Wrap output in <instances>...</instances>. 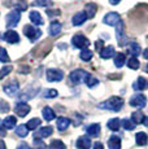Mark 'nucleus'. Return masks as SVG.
<instances>
[{
    "instance_id": "1",
    "label": "nucleus",
    "mask_w": 148,
    "mask_h": 149,
    "mask_svg": "<svg viewBox=\"0 0 148 149\" xmlns=\"http://www.w3.org/2000/svg\"><path fill=\"white\" fill-rule=\"evenodd\" d=\"M124 107V100L118 96H113L110 97L108 101L103 102V104L99 105V108H103V109H108V110H112V111H119Z\"/></svg>"
},
{
    "instance_id": "37",
    "label": "nucleus",
    "mask_w": 148,
    "mask_h": 149,
    "mask_svg": "<svg viewBox=\"0 0 148 149\" xmlns=\"http://www.w3.org/2000/svg\"><path fill=\"white\" fill-rule=\"evenodd\" d=\"M59 95V92L56 90H53V88H51V90H45L43 93H42V96L44 97V99H53V97H56Z\"/></svg>"
},
{
    "instance_id": "4",
    "label": "nucleus",
    "mask_w": 148,
    "mask_h": 149,
    "mask_svg": "<svg viewBox=\"0 0 148 149\" xmlns=\"http://www.w3.org/2000/svg\"><path fill=\"white\" fill-rule=\"evenodd\" d=\"M72 44L78 49H86L90 45V40L82 34H75L72 39Z\"/></svg>"
},
{
    "instance_id": "53",
    "label": "nucleus",
    "mask_w": 148,
    "mask_h": 149,
    "mask_svg": "<svg viewBox=\"0 0 148 149\" xmlns=\"http://www.w3.org/2000/svg\"><path fill=\"white\" fill-rule=\"evenodd\" d=\"M143 56H144V58H146V60H148V48H147V49H144Z\"/></svg>"
},
{
    "instance_id": "11",
    "label": "nucleus",
    "mask_w": 148,
    "mask_h": 149,
    "mask_svg": "<svg viewBox=\"0 0 148 149\" xmlns=\"http://www.w3.org/2000/svg\"><path fill=\"white\" fill-rule=\"evenodd\" d=\"M30 110H31V108L29 105L25 104V102H21V101L17 102L16 107H15V111L18 117H26L27 114L30 113Z\"/></svg>"
},
{
    "instance_id": "21",
    "label": "nucleus",
    "mask_w": 148,
    "mask_h": 149,
    "mask_svg": "<svg viewBox=\"0 0 148 149\" xmlns=\"http://www.w3.org/2000/svg\"><path fill=\"white\" fill-rule=\"evenodd\" d=\"M108 147L109 149H121V139L116 135L110 136L108 140Z\"/></svg>"
},
{
    "instance_id": "14",
    "label": "nucleus",
    "mask_w": 148,
    "mask_h": 149,
    "mask_svg": "<svg viewBox=\"0 0 148 149\" xmlns=\"http://www.w3.org/2000/svg\"><path fill=\"white\" fill-rule=\"evenodd\" d=\"M87 19V16L84 12H78L77 14H74V17L72 18V22L74 26H81V25H83L84 22H86Z\"/></svg>"
},
{
    "instance_id": "17",
    "label": "nucleus",
    "mask_w": 148,
    "mask_h": 149,
    "mask_svg": "<svg viewBox=\"0 0 148 149\" xmlns=\"http://www.w3.org/2000/svg\"><path fill=\"white\" fill-rule=\"evenodd\" d=\"M116 36H117V42H118V45H124L125 44V34H124V24L119 22L117 25V29H116Z\"/></svg>"
},
{
    "instance_id": "54",
    "label": "nucleus",
    "mask_w": 148,
    "mask_h": 149,
    "mask_svg": "<svg viewBox=\"0 0 148 149\" xmlns=\"http://www.w3.org/2000/svg\"><path fill=\"white\" fill-rule=\"evenodd\" d=\"M143 123L148 127V117H146V118H144V122H143Z\"/></svg>"
},
{
    "instance_id": "31",
    "label": "nucleus",
    "mask_w": 148,
    "mask_h": 149,
    "mask_svg": "<svg viewBox=\"0 0 148 149\" xmlns=\"http://www.w3.org/2000/svg\"><path fill=\"white\" fill-rule=\"evenodd\" d=\"M29 134V128L25 125H20L16 127V135H18L20 137H26Z\"/></svg>"
},
{
    "instance_id": "32",
    "label": "nucleus",
    "mask_w": 148,
    "mask_h": 149,
    "mask_svg": "<svg viewBox=\"0 0 148 149\" xmlns=\"http://www.w3.org/2000/svg\"><path fill=\"white\" fill-rule=\"evenodd\" d=\"M125 60H126V57L124 53H117L114 56V65L117 68H122L125 65Z\"/></svg>"
},
{
    "instance_id": "7",
    "label": "nucleus",
    "mask_w": 148,
    "mask_h": 149,
    "mask_svg": "<svg viewBox=\"0 0 148 149\" xmlns=\"http://www.w3.org/2000/svg\"><path fill=\"white\" fill-rule=\"evenodd\" d=\"M103 22L105 25H109V26H117L119 22H121V18H119L118 13L110 12V13L105 14V17L103 18Z\"/></svg>"
},
{
    "instance_id": "44",
    "label": "nucleus",
    "mask_w": 148,
    "mask_h": 149,
    "mask_svg": "<svg viewBox=\"0 0 148 149\" xmlns=\"http://www.w3.org/2000/svg\"><path fill=\"white\" fill-rule=\"evenodd\" d=\"M8 111H9V105H8V102L0 100V113H8Z\"/></svg>"
},
{
    "instance_id": "55",
    "label": "nucleus",
    "mask_w": 148,
    "mask_h": 149,
    "mask_svg": "<svg viewBox=\"0 0 148 149\" xmlns=\"http://www.w3.org/2000/svg\"><path fill=\"white\" fill-rule=\"evenodd\" d=\"M146 73H148V65L146 66Z\"/></svg>"
},
{
    "instance_id": "45",
    "label": "nucleus",
    "mask_w": 148,
    "mask_h": 149,
    "mask_svg": "<svg viewBox=\"0 0 148 149\" xmlns=\"http://www.w3.org/2000/svg\"><path fill=\"white\" fill-rule=\"evenodd\" d=\"M34 149H47L45 144L42 143V140H34Z\"/></svg>"
},
{
    "instance_id": "28",
    "label": "nucleus",
    "mask_w": 148,
    "mask_h": 149,
    "mask_svg": "<svg viewBox=\"0 0 148 149\" xmlns=\"http://www.w3.org/2000/svg\"><path fill=\"white\" fill-rule=\"evenodd\" d=\"M144 114L142 113V111H134L131 114V121L135 123V125H140V123L144 122Z\"/></svg>"
},
{
    "instance_id": "8",
    "label": "nucleus",
    "mask_w": 148,
    "mask_h": 149,
    "mask_svg": "<svg viewBox=\"0 0 148 149\" xmlns=\"http://www.w3.org/2000/svg\"><path fill=\"white\" fill-rule=\"evenodd\" d=\"M53 132V128L51 126H45V127H42L39 128L38 131L34 132V140H42V139H45V137L51 136Z\"/></svg>"
},
{
    "instance_id": "24",
    "label": "nucleus",
    "mask_w": 148,
    "mask_h": 149,
    "mask_svg": "<svg viewBox=\"0 0 148 149\" xmlns=\"http://www.w3.org/2000/svg\"><path fill=\"white\" fill-rule=\"evenodd\" d=\"M135 141L138 145H140V147H144V145H147L148 143V136L146 132H138L135 135Z\"/></svg>"
},
{
    "instance_id": "42",
    "label": "nucleus",
    "mask_w": 148,
    "mask_h": 149,
    "mask_svg": "<svg viewBox=\"0 0 148 149\" xmlns=\"http://www.w3.org/2000/svg\"><path fill=\"white\" fill-rule=\"evenodd\" d=\"M10 71H12V66H5V68L0 69V79H3L8 74H10Z\"/></svg>"
},
{
    "instance_id": "48",
    "label": "nucleus",
    "mask_w": 148,
    "mask_h": 149,
    "mask_svg": "<svg viewBox=\"0 0 148 149\" xmlns=\"http://www.w3.org/2000/svg\"><path fill=\"white\" fill-rule=\"evenodd\" d=\"M94 149H104V145L101 144V143H95V144H94Z\"/></svg>"
},
{
    "instance_id": "16",
    "label": "nucleus",
    "mask_w": 148,
    "mask_h": 149,
    "mask_svg": "<svg viewBox=\"0 0 148 149\" xmlns=\"http://www.w3.org/2000/svg\"><path fill=\"white\" fill-rule=\"evenodd\" d=\"M29 18H30V21L33 22L34 25H35V26H39V25H43L44 24L43 18H42V16H40V13L36 12V10H33V12H30Z\"/></svg>"
},
{
    "instance_id": "20",
    "label": "nucleus",
    "mask_w": 148,
    "mask_h": 149,
    "mask_svg": "<svg viewBox=\"0 0 148 149\" xmlns=\"http://www.w3.org/2000/svg\"><path fill=\"white\" fill-rule=\"evenodd\" d=\"M86 131L89 134V136H92V137L99 136V134H100V125L99 123H92V125H90L86 128Z\"/></svg>"
},
{
    "instance_id": "56",
    "label": "nucleus",
    "mask_w": 148,
    "mask_h": 149,
    "mask_svg": "<svg viewBox=\"0 0 148 149\" xmlns=\"http://www.w3.org/2000/svg\"><path fill=\"white\" fill-rule=\"evenodd\" d=\"M1 123H3V122H1V119H0V125H1Z\"/></svg>"
},
{
    "instance_id": "33",
    "label": "nucleus",
    "mask_w": 148,
    "mask_h": 149,
    "mask_svg": "<svg viewBox=\"0 0 148 149\" xmlns=\"http://www.w3.org/2000/svg\"><path fill=\"white\" fill-rule=\"evenodd\" d=\"M40 119L39 118H33V119H30L29 122L26 123V127L29 128V130H35V128H38L39 126H40Z\"/></svg>"
},
{
    "instance_id": "30",
    "label": "nucleus",
    "mask_w": 148,
    "mask_h": 149,
    "mask_svg": "<svg viewBox=\"0 0 148 149\" xmlns=\"http://www.w3.org/2000/svg\"><path fill=\"white\" fill-rule=\"evenodd\" d=\"M119 127H121V121L118 118H113L108 121V128L112 131H118Z\"/></svg>"
},
{
    "instance_id": "47",
    "label": "nucleus",
    "mask_w": 148,
    "mask_h": 149,
    "mask_svg": "<svg viewBox=\"0 0 148 149\" xmlns=\"http://www.w3.org/2000/svg\"><path fill=\"white\" fill-rule=\"evenodd\" d=\"M95 45H96V49L101 51V48H103V40H98L95 43Z\"/></svg>"
},
{
    "instance_id": "18",
    "label": "nucleus",
    "mask_w": 148,
    "mask_h": 149,
    "mask_svg": "<svg viewBox=\"0 0 148 149\" xmlns=\"http://www.w3.org/2000/svg\"><path fill=\"white\" fill-rule=\"evenodd\" d=\"M96 10H98V7H96L95 3H89L84 7V13H86L87 18H94L96 14Z\"/></svg>"
},
{
    "instance_id": "34",
    "label": "nucleus",
    "mask_w": 148,
    "mask_h": 149,
    "mask_svg": "<svg viewBox=\"0 0 148 149\" xmlns=\"http://www.w3.org/2000/svg\"><path fill=\"white\" fill-rule=\"evenodd\" d=\"M127 66L130 69H133V70H138L140 65H139V61L136 57H130V58L127 60Z\"/></svg>"
},
{
    "instance_id": "12",
    "label": "nucleus",
    "mask_w": 148,
    "mask_h": 149,
    "mask_svg": "<svg viewBox=\"0 0 148 149\" xmlns=\"http://www.w3.org/2000/svg\"><path fill=\"white\" fill-rule=\"evenodd\" d=\"M18 83L17 82H10L9 84H5L4 87H3V90H4V92L7 93L8 96H15L17 92H18Z\"/></svg>"
},
{
    "instance_id": "49",
    "label": "nucleus",
    "mask_w": 148,
    "mask_h": 149,
    "mask_svg": "<svg viewBox=\"0 0 148 149\" xmlns=\"http://www.w3.org/2000/svg\"><path fill=\"white\" fill-rule=\"evenodd\" d=\"M29 71H30V70H29V66H25V68H24V66H21V68H20V73H22V74H24V73H26V74H27Z\"/></svg>"
},
{
    "instance_id": "10",
    "label": "nucleus",
    "mask_w": 148,
    "mask_h": 149,
    "mask_svg": "<svg viewBox=\"0 0 148 149\" xmlns=\"http://www.w3.org/2000/svg\"><path fill=\"white\" fill-rule=\"evenodd\" d=\"M38 93V91L35 90V87H33V86H30V87H26L24 91H22L21 93H20V96H18V99H20V101H26V100H29V99H33L34 96Z\"/></svg>"
},
{
    "instance_id": "15",
    "label": "nucleus",
    "mask_w": 148,
    "mask_h": 149,
    "mask_svg": "<svg viewBox=\"0 0 148 149\" xmlns=\"http://www.w3.org/2000/svg\"><path fill=\"white\" fill-rule=\"evenodd\" d=\"M4 39L8 43H10V44H15V43H18L20 42L18 34H17L16 31H13V30H8L7 33L4 34Z\"/></svg>"
},
{
    "instance_id": "52",
    "label": "nucleus",
    "mask_w": 148,
    "mask_h": 149,
    "mask_svg": "<svg viewBox=\"0 0 148 149\" xmlns=\"http://www.w3.org/2000/svg\"><path fill=\"white\" fill-rule=\"evenodd\" d=\"M0 149H7V147H5V144H4L3 140H0Z\"/></svg>"
},
{
    "instance_id": "6",
    "label": "nucleus",
    "mask_w": 148,
    "mask_h": 149,
    "mask_svg": "<svg viewBox=\"0 0 148 149\" xmlns=\"http://www.w3.org/2000/svg\"><path fill=\"white\" fill-rule=\"evenodd\" d=\"M130 105L134 108H144L147 105V97L143 93H136L130 99Z\"/></svg>"
},
{
    "instance_id": "50",
    "label": "nucleus",
    "mask_w": 148,
    "mask_h": 149,
    "mask_svg": "<svg viewBox=\"0 0 148 149\" xmlns=\"http://www.w3.org/2000/svg\"><path fill=\"white\" fill-rule=\"evenodd\" d=\"M5 128H4V126H3V127H0V136H5Z\"/></svg>"
},
{
    "instance_id": "29",
    "label": "nucleus",
    "mask_w": 148,
    "mask_h": 149,
    "mask_svg": "<svg viewBox=\"0 0 148 149\" xmlns=\"http://www.w3.org/2000/svg\"><path fill=\"white\" fill-rule=\"evenodd\" d=\"M129 52L131 53V57L139 56V54H140V45H139L138 43H135V42L130 43V45H129Z\"/></svg>"
},
{
    "instance_id": "23",
    "label": "nucleus",
    "mask_w": 148,
    "mask_h": 149,
    "mask_svg": "<svg viewBox=\"0 0 148 149\" xmlns=\"http://www.w3.org/2000/svg\"><path fill=\"white\" fill-rule=\"evenodd\" d=\"M60 31H61V24L57 21H53L52 24L50 25V29H48V33H50V35L52 36H56L60 34Z\"/></svg>"
},
{
    "instance_id": "9",
    "label": "nucleus",
    "mask_w": 148,
    "mask_h": 149,
    "mask_svg": "<svg viewBox=\"0 0 148 149\" xmlns=\"http://www.w3.org/2000/svg\"><path fill=\"white\" fill-rule=\"evenodd\" d=\"M45 75H47L48 82H60L64 78V73L59 69H50V70H47Z\"/></svg>"
},
{
    "instance_id": "13",
    "label": "nucleus",
    "mask_w": 148,
    "mask_h": 149,
    "mask_svg": "<svg viewBox=\"0 0 148 149\" xmlns=\"http://www.w3.org/2000/svg\"><path fill=\"white\" fill-rule=\"evenodd\" d=\"M75 145H77V148H78V149H90L91 148V139H90V136L84 135V136L78 137Z\"/></svg>"
},
{
    "instance_id": "26",
    "label": "nucleus",
    "mask_w": 148,
    "mask_h": 149,
    "mask_svg": "<svg viewBox=\"0 0 148 149\" xmlns=\"http://www.w3.org/2000/svg\"><path fill=\"white\" fill-rule=\"evenodd\" d=\"M42 114H43V118L45 119V121H48V122L52 121V119H55V117H56L55 111H53L50 107L43 108V110H42Z\"/></svg>"
},
{
    "instance_id": "51",
    "label": "nucleus",
    "mask_w": 148,
    "mask_h": 149,
    "mask_svg": "<svg viewBox=\"0 0 148 149\" xmlns=\"http://www.w3.org/2000/svg\"><path fill=\"white\" fill-rule=\"evenodd\" d=\"M119 1H121V0H109V3H110V4H112V5H116V4H118Z\"/></svg>"
},
{
    "instance_id": "35",
    "label": "nucleus",
    "mask_w": 148,
    "mask_h": 149,
    "mask_svg": "<svg viewBox=\"0 0 148 149\" xmlns=\"http://www.w3.org/2000/svg\"><path fill=\"white\" fill-rule=\"evenodd\" d=\"M121 126L127 131H131L135 128V123H134L131 119H124V121L121 122Z\"/></svg>"
},
{
    "instance_id": "40",
    "label": "nucleus",
    "mask_w": 148,
    "mask_h": 149,
    "mask_svg": "<svg viewBox=\"0 0 148 149\" xmlns=\"http://www.w3.org/2000/svg\"><path fill=\"white\" fill-rule=\"evenodd\" d=\"M15 8H17L16 10H26L27 9V3L25 1V0H20V1H17L15 4Z\"/></svg>"
},
{
    "instance_id": "3",
    "label": "nucleus",
    "mask_w": 148,
    "mask_h": 149,
    "mask_svg": "<svg viewBox=\"0 0 148 149\" xmlns=\"http://www.w3.org/2000/svg\"><path fill=\"white\" fill-rule=\"evenodd\" d=\"M24 34L26 38H29L31 42H35L36 39L40 38L42 31L39 29H36L35 26H31V25H25L24 26Z\"/></svg>"
},
{
    "instance_id": "38",
    "label": "nucleus",
    "mask_w": 148,
    "mask_h": 149,
    "mask_svg": "<svg viewBox=\"0 0 148 149\" xmlns=\"http://www.w3.org/2000/svg\"><path fill=\"white\" fill-rule=\"evenodd\" d=\"M33 5L34 7H51L52 5V1L51 0H35L33 1Z\"/></svg>"
},
{
    "instance_id": "19",
    "label": "nucleus",
    "mask_w": 148,
    "mask_h": 149,
    "mask_svg": "<svg viewBox=\"0 0 148 149\" xmlns=\"http://www.w3.org/2000/svg\"><path fill=\"white\" fill-rule=\"evenodd\" d=\"M147 87H148V81L147 79H144L143 77H139L138 81L133 84V88L135 91H143L144 88H147Z\"/></svg>"
},
{
    "instance_id": "46",
    "label": "nucleus",
    "mask_w": 148,
    "mask_h": 149,
    "mask_svg": "<svg viewBox=\"0 0 148 149\" xmlns=\"http://www.w3.org/2000/svg\"><path fill=\"white\" fill-rule=\"evenodd\" d=\"M17 149H31V148H30V145L27 144V143H21V144H18Z\"/></svg>"
},
{
    "instance_id": "39",
    "label": "nucleus",
    "mask_w": 148,
    "mask_h": 149,
    "mask_svg": "<svg viewBox=\"0 0 148 149\" xmlns=\"http://www.w3.org/2000/svg\"><path fill=\"white\" fill-rule=\"evenodd\" d=\"M79 57H81V60H83V61H90V60L92 58V52H91L90 49H82Z\"/></svg>"
},
{
    "instance_id": "25",
    "label": "nucleus",
    "mask_w": 148,
    "mask_h": 149,
    "mask_svg": "<svg viewBox=\"0 0 148 149\" xmlns=\"http://www.w3.org/2000/svg\"><path fill=\"white\" fill-rule=\"evenodd\" d=\"M112 56H114V48L112 47V45H109V47H105L103 49L100 51V57L104 60L107 58H110Z\"/></svg>"
},
{
    "instance_id": "43",
    "label": "nucleus",
    "mask_w": 148,
    "mask_h": 149,
    "mask_svg": "<svg viewBox=\"0 0 148 149\" xmlns=\"http://www.w3.org/2000/svg\"><path fill=\"white\" fill-rule=\"evenodd\" d=\"M86 84H87V87L92 88V87H95V86H98V84H99V81H98L96 78H92V77H90V78L87 79Z\"/></svg>"
},
{
    "instance_id": "36",
    "label": "nucleus",
    "mask_w": 148,
    "mask_h": 149,
    "mask_svg": "<svg viewBox=\"0 0 148 149\" xmlns=\"http://www.w3.org/2000/svg\"><path fill=\"white\" fill-rule=\"evenodd\" d=\"M48 149H65V144L61 140H53L51 144L48 145Z\"/></svg>"
},
{
    "instance_id": "41",
    "label": "nucleus",
    "mask_w": 148,
    "mask_h": 149,
    "mask_svg": "<svg viewBox=\"0 0 148 149\" xmlns=\"http://www.w3.org/2000/svg\"><path fill=\"white\" fill-rule=\"evenodd\" d=\"M0 61L1 62H8L9 61V56L7 53V49L3 47H0Z\"/></svg>"
},
{
    "instance_id": "22",
    "label": "nucleus",
    "mask_w": 148,
    "mask_h": 149,
    "mask_svg": "<svg viewBox=\"0 0 148 149\" xmlns=\"http://www.w3.org/2000/svg\"><path fill=\"white\" fill-rule=\"evenodd\" d=\"M56 125H57V130L59 131H65L68 127H69L70 119L69 118H65V117H60V118H57Z\"/></svg>"
},
{
    "instance_id": "27",
    "label": "nucleus",
    "mask_w": 148,
    "mask_h": 149,
    "mask_svg": "<svg viewBox=\"0 0 148 149\" xmlns=\"http://www.w3.org/2000/svg\"><path fill=\"white\" fill-rule=\"evenodd\" d=\"M17 125V118L13 116H9L7 117V118L4 119V122H3V126H4V128H8V130H10V128H15V126Z\"/></svg>"
},
{
    "instance_id": "2",
    "label": "nucleus",
    "mask_w": 148,
    "mask_h": 149,
    "mask_svg": "<svg viewBox=\"0 0 148 149\" xmlns=\"http://www.w3.org/2000/svg\"><path fill=\"white\" fill-rule=\"evenodd\" d=\"M90 73H87L86 70H82V69H77L73 70L69 75V79L73 84H79V83H86L87 79L90 78Z\"/></svg>"
},
{
    "instance_id": "5",
    "label": "nucleus",
    "mask_w": 148,
    "mask_h": 149,
    "mask_svg": "<svg viewBox=\"0 0 148 149\" xmlns=\"http://www.w3.org/2000/svg\"><path fill=\"white\" fill-rule=\"evenodd\" d=\"M20 18H21V14H20L18 10H10L9 13L7 14V18H5V24H7L8 29H12L18 25Z\"/></svg>"
}]
</instances>
